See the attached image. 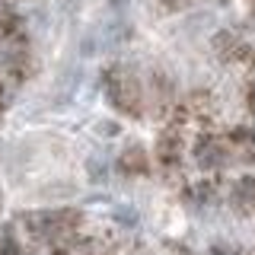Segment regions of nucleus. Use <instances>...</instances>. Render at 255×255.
Returning <instances> with one entry per match:
<instances>
[{
	"label": "nucleus",
	"instance_id": "nucleus-11",
	"mask_svg": "<svg viewBox=\"0 0 255 255\" xmlns=\"http://www.w3.org/2000/svg\"><path fill=\"white\" fill-rule=\"evenodd\" d=\"M118 172L128 175V179H134V175H147V172H150V156H147V150H143L140 143L125 147L122 156H118Z\"/></svg>",
	"mask_w": 255,
	"mask_h": 255
},
{
	"label": "nucleus",
	"instance_id": "nucleus-3",
	"mask_svg": "<svg viewBox=\"0 0 255 255\" xmlns=\"http://www.w3.org/2000/svg\"><path fill=\"white\" fill-rule=\"evenodd\" d=\"M217 118V99L207 90H195L188 93L182 102H175V109L169 112V125L179 128H201L207 131V125Z\"/></svg>",
	"mask_w": 255,
	"mask_h": 255
},
{
	"label": "nucleus",
	"instance_id": "nucleus-9",
	"mask_svg": "<svg viewBox=\"0 0 255 255\" xmlns=\"http://www.w3.org/2000/svg\"><path fill=\"white\" fill-rule=\"evenodd\" d=\"M223 137H227L230 156L246 163V166H255V128H233Z\"/></svg>",
	"mask_w": 255,
	"mask_h": 255
},
{
	"label": "nucleus",
	"instance_id": "nucleus-19",
	"mask_svg": "<svg viewBox=\"0 0 255 255\" xmlns=\"http://www.w3.org/2000/svg\"><path fill=\"white\" fill-rule=\"evenodd\" d=\"M252 13H255V10H252Z\"/></svg>",
	"mask_w": 255,
	"mask_h": 255
},
{
	"label": "nucleus",
	"instance_id": "nucleus-5",
	"mask_svg": "<svg viewBox=\"0 0 255 255\" xmlns=\"http://www.w3.org/2000/svg\"><path fill=\"white\" fill-rule=\"evenodd\" d=\"M191 156H195L198 169L204 172H217L230 163V147H227V137L223 134H211V131H201L191 143Z\"/></svg>",
	"mask_w": 255,
	"mask_h": 255
},
{
	"label": "nucleus",
	"instance_id": "nucleus-12",
	"mask_svg": "<svg viewBox=\"0 0 255 255\" xmlns=\"http://www.w3.org/2000/svg\"><path fill=\"white\" fill-rule=\"evenodd\" d=\"M22 35V16L16 13L13 3H0V38Z\"/></svg>",
	"mask_w": 255,
	"mask_h": 255
},
{
	"label": "nucleus",
	"instance_id": "nucleus-14",
	"mask_svg": "<svg viewBox=\"0 0 255 255\" xmlns=\"http://www.w3.org/2000/svg\"><path fill=\"white\" fill-rule=\"evenodd\" d=\"M0 255H22L19 252V243H16V236H13L10 227L0 230Z\"/></svg>",
	"mask_w": 255,
	"mask_h": 255
},
{
	"label": "nucleus",
	"instance_id": "nucleus-15",
	"mask_svg": "<svg viewBox=\"0 0 255 255\" xmlns=\"http://www.w3.org/2000/svg\"><path fill=\"white\" fill-rule=\"evenodd\" d=\"M80 255H115L106 243H80Z\"/></svg>",
	"mask_w": 255,
	"mask_h": 255
},
{
	"label": "nucleus",
	"instance_id": "nucleus-17",
	"mask_svg": "<svg viewBox=\"0 0 255 255\" xmlns=\"http://www.w3.org/2000/svg\"><path fill=\"white\" fill-rule=\"evenodd\" d=\"M249 109L255 112V83H249Z\"/></svg>",
	"mask_w": 255,
	"mask_h": 255
},
{
	"label": "nucleus",
	"instance_id": "nucleus-18",
	"mask_svg": "<svg viewBox=\"0 0 255 255\" xmlns=\"http://www.w3.org/2000/svg\"><path fill=\"white\" fill-rule=\"evenodd\" d=\"M249 6H252V10H255V0H249Z\"/></svg>",
	"mask_w": 255,
	"mask_h": 255
},
{
	"label": "nucleus",
	"instance_id": "nucleus-13",
	"mask_svg": "<svg viewBox=\"0 0 255 255\" xmlns=\"http://www.w3.org/2000/svg\"><path fill=\"white\" fill-rule=\"evenodd\" d=\"M188 198H195V204H214L217 201V182L204 179V182H198V185H191Z\"/></svg>",
	"mask_w": 255,
	"mask_h": 255
},
{
	"label": "nucleus",
	"instance_id": "nucleus-16",
	"mask_svg": "<svg viewBox=\"0 0 255 255\" xmlns=\"http://www.w3.org/2000/svg\"><path fill=\"white\" fill-rule=\"evenodd\" d=\"M6 109V86H3V80H0V112Z\"/></svg>",
	"mask_w": 255,
	"mask_h": 255
},
{
	"label": "nucleus",
	"instance_id": "nucleus-10",
	"mask_svg": "<svg viewBox=\"0 0 255 255\" xmlns=\"http://www.w3.org/2000/svg\"><path fill=\"white\" fill-rule=\"evenodd\" d=\"M230 204H233L236 214L243 217H252L255 214V175H239L230 188Z\"/></svg>",
	"mask_w": 255,
	"mask_h": 255
},
{
	"label": "nucleus",
	"instance_id": "nucleus-1",
	"mask_svg": "<svg viewBox=\"0 0 255 255\" xmlns=\"http://www.w3.org/2000/svg\"><path fill=\"white\" fill-rule=\"evenodd\" d=\"M80 223L83 214L74 207H61V211H29L22 214V230L29 239L45 243L51 255H70L80 246Z\"/></svg>",
	"mask_w": 255,
	"mask_h": 255
},
{
	"label": "nucleus",
	"instance_id": "nucleus-6",
	"mask_svg": "<svg viewBox=\"0 0 255 255\" xmlns=\"http://www.w3.org/2000/svg\"><path fill=\"white\" fill-rule=\"evenodd\" d=\"M156 163L163 172H175L182 166V159H185V128L179 125H166L163 131L156 134Z\"/></svg>",
	"mask_w": 255,
	"mask_h": 255
},
{
	"label": "nucleus",
	"instance_id": "nucleus-7",
	"mask_svg": "<svg viewBox=\"0 0 255 255\" xmlns=\"http://www.w3.org/2000/svg\"><path fill=\"white\" fill-rule=\"evenodd\" d=\"M214 51H217V58L223 64H233V67H255V48L246 42V38H239L236 32L223 29L214 35Z\"/></svg>",
	"mask_w": 255,
	"mask_h": 255
},
{
	"label": "nucleus",
	"instance_id": "nucleus-2",
	"mask_svg": "<svg viewBox=\"0 0 255 255\" xmlns=\"http://www.w3.org/2000/svg\"><path fill=\"white\" fill-rule=\"evenodd\" d=\"M102 86H106L109 106L125 118H143L147 99H143V83L128 64H112L102 74Z\"/></svg>",
	"mask_w": 255,
	"mask_h": 255
},
{
	"label": "nucleus",
	"instance_id": "nucleus-4",
	"mask_svg": "<svg viewBox=\"0 0 255 255\" xmlns=\"http://www.w3.org/2000/svg\"><path fill=\"white\" fill-rule=\"evenodd\" d=\"M0 67H3V74L10 80H16V83L29 80V74H32V51H29L26 32H22V35L0 38Z\"/></svg>",
	"mask_w": 255,
	"mask_h": 255
},
{
	"label": "nucleus",
	"instance_id": "nucleus-8",
	"mask_svg": "<svg viewBox=\"0 0 255 255\" xmlns=\"http://www.w3.org/2000/svg\"><path fill=\"white\" fill-rule=\"evenodd\" d=\"M143 99H147V106L156 112V115L169 118V112L175 109V83L172 77L166 74V70H153L147 80V86H143Z\"/></svg>",
	"mask_w": 255,
	"mask_h": 255
}]
</instances>
